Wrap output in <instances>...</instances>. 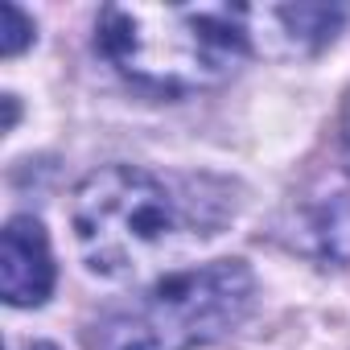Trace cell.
Returning <instances> with one entry per match:
<instances>
[{
  "instance_id": "11",
  "label": "cell",
  "mask_w": 350,
  "mask_h": 350,
  "mask_svg": "<svg viewBox=\"0 0 350 350\" xmlns=\"http://www.w3.org/2000/svg\"><path fill=\"white\" fill-rule=\"evenodd\" d=\"M342 140H346V157H350V107H346V132H342Z\"/></svg>"
},
{
  "instance_id": "4",
  "label": "cell",
  "mask_w": 350,
  "mask_h": 350,
  "mask_svg": "<svg viewBox=\"0 0 350 350\" xmlns=\"http://www.w3.org/2000/svg\"><path fill=\"white\" fill-rule=\"evenodd\" d=\"M346 13L329 5H264V9H243L247 25V50L268 54V58H309L325 50Z\"/></svg>"
},
{
  "instance_id": "3",
  "label": "cell",
  "mask_w": 350,
  "mask_h": 350,
  "mask_svg": "<svg viewBox=\"0 0 350 350\" xmlns=\"http://www.w3.org/2000/svg\"><path fill=\"white\" fill-rule=\"evenodd\" d=\"M252 293L256 280L243 260H215L157 280L140 317L157 334L161 350H190L235 329L252 309Z\"/></svg>"
},
{
  "instance_id": "10",
  "label": "cell",
  "mask_w": 350,
  "mask_h": 350,
  "mask_svg": "<svg viewBox=\"0 0 350 350\" xmlns=\"http://www.w3.org/2000/svg\"><path fill=\"white\" fill-rule=\"evenodd\" d=\"M25 350H58V346H54V342H29Z\"/></svg>"
},
{
  "instance_id": "2",
  "label": "cell",
  "mask_w": 350,
  "mask_h": 350,
  "mask_svg": "<svg viewBox=\"0 0 350 350\" xmlns=\"http://www.w3.org/2000/svg\"><path fill=\"white\" fill-rule=\"evenodd\" d=\"M99 54L136 87L157 95H194L223 87L243 54L247 25L235 5H107L95 21Z\"/></svg>"
},
{
  "instance_id": "6",
  "label": "cell",
  "mask_w": 350,
  "mask_h": 350,
  "mask_svg": "<svg viewBox=\"0 0 350 350\" xmlns=\"http://www.w3.org/2000/svg\"><path fill=\"white\" fill-rule=\"evenodd\" d=\"M297 243L334 268L350 264V190L317 194L297 215Z\"/></svg>"
},
{
  "instance_id": "1",
  "label": "cell",
  "mask_w": 350,
  "mask_h": 350,
  "mask_svg": "<svg viewBox=\"0 0 350 350\" xmlns=\"http://www.w3.org/2000/svg\"><path fill=\"white\" fill-rule=\"evenodd\" d=\"M219 219L186 202L165 178L136 165H103L70 194V231L83 264L103 280H144L206 243Z\"/></svg>"
},
{
  "instance_id": "9",
  "label": "cell",
  "mask_w": 350,
  "mask_h": 350,
  "mask_svg": "<svg viewBox=\"0 0 350 350\" xmlns=\"http://www.w3.org/2000/svg\"><path fill=\"white\" fill-rule=\"evenodd\" d=\"M17 124V95H5V132H13Z\"/></svg>"
},
{
  "instance_id": "5",
  "label": "cell",
  "mask_w": 350,
  "mask_h": 350,
  "mask_svg": "<svg viewBox=\"0 0 350 350\" xmlns=\"http://www.w3.org/2000/svg\"><path fill=\"white\" fill-rule=\"evenodd\" d=\"M0 293L13 309H38L54 293L50 235L33 215H13L0 235Z\"/></svg>"
},
{
  "instance_id": "8",
  "label": "cell",
  "mask_w": 350,
  "mask_h": 350,
  "mask_svg": "<svg viewBox=\"0 0 350 350\" xmlns=\"http://www.w3.org/2000/svg\"><path fill=\"white\" fill-rule=\"evenodd\" d=\"M33 21L17 9V5H0V54L17 58L25 46H33Z\"/></svg>"
},
{
  "instance_id": "7",
  "label": "cell",
  "mask_w": 350,
  "mask_h": 350,
  "mask_svg": "<svg viewBox=\"0 0 350 350\" xmlns=\"http://www.w3.org/2000/svg\"><path fill=\"white\" fill-rule=\"evenodd\" d=\"M95 350H161L144 317H111L95 334Z\"/></svg>"
}]
</instances>
